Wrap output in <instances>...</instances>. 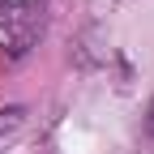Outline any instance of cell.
<instances>
[{"label": "cell", "mask_w": 154, "mask_h": 154, "mask_svg": "<svg viewBox=\"0 0 154 154\" xmlns=\"http://www.w3.org/2000/svg\"><path fill=\"white\" fill-rule=\"evenodd\" d=\"M146 133L154 137V103H150V111H146Z\"/></svg>", "instance_id": "obj_2"}, {"label": "cell", "mask_w": 154, "mask_h": 154, "mask_svg": "<svg viewBox=\"0 0 154 154\" xmlns=\"http://www.w3.org/2000/svg\"><path fill=\"white\" fill-rule=\"evenodd\" d=\"M38 30H43V17L26 5H13V9H0V51L5 56H26L34 47Z\"/></svg>", "instance_id": "obj_1"}]
</instances>
